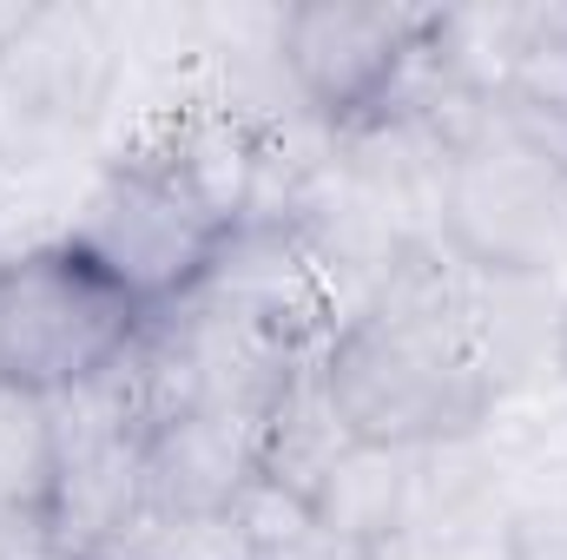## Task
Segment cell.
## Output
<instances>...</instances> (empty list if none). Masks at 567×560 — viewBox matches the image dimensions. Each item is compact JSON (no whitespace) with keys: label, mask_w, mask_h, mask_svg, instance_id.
Here are the masks:
<instances>
[{"label":"cell","mask_w":567,"mask_h":560,"mask_svg":"<svg viewBox=\"0 0 567 560\" xmlns=\"http://www.w3.org/2000/svg\"><path fill=\"white\" fill-rule=\"evenodd\" d=\"M468 283L475 271L442 245H403L396 271L323 343V383L357 442L429 448L488 422V383L468 356Z\"/></svg>","instance_id":"obj_1"},{"label":"cell","mask_w":567,"mask_h":560,"mask_svg":"<svg viewBox=\"0 0 567 560\" xmlns=\"http://www.w3.org/2000/svg\"><path fill=\"white\" fill-rule=\"evenodd\" d=\"M120 86V27L100 0H33L0 40V172L100 165V120Z\"/></svg>","instance_id":"obj_2"},{"label":"cell","mask_w":567,"mask_h":560,"mask_svg":"<svg viewBox=\"0 0 567 560\" xmlns=\"http://www.w3.org/2000/svg\"><path fill=\"white\" fill-rule=\"evenodd\" d=\"M145 330V303L80 245H47L0 265V376L60 396L106 376Z\"/></svg>","instance_id":"obj_3"},{"label":"cell","mask_w":567,"mask_h":560,"mask_svg":"<svg viewBox=\"0 0 567 560\" xmlns=\"http://www.w3.org/2000/svg\"><path fill=\"white\" fill-rule=\"evenodd\" d=\"M225 218L178 185L158 165H100V178L86 185L80 211H73V238L93 265H106L113 278L140 297L145 310H165L178 297H192L198 278L212 271L218 245H225Z\"/></svg>","instance_id":"obj_4"},{"label":"cell","mask_w":567,"mask_h":560,"mask_svg":"<svg viewBox=\"0 0 567 560\" xmlns=\"http://www.w3.org/2000/svg\"><path fill=\"white\" fill-rule=\"evenodd\" d=\"M435 238L482 278L567 283V178L528 145L495 133L455 158Z\"/></svg>","instance_id":"obj_5"},{"label":"cell","mask_w":567,"mask_h":560,"mask_svg":"<svg viewBox=\"0 0 567 560\" xmlns=\"http://www.w3.org/2000/svg\"><path fill=\"white\" fill-rule=\"evenodd\" d=\"M429 40V7H363V0H310L284 7V73L323 126H350L396 100L410 60Z\"/></svg>","instance_id":"obj_6"},{"label":"cell","mask_w":567,"mask_h":560,"mask_svg":"<svg viewBox=\"0 0 567 560\" xmlns=\"http://www.w3.org/2000/svg\"><path fill=\"white\" fill-rule=\"evenodd\" d=\"M284 225H290V238H297V251H303L317 290H323V310H330L337 330L370 310V297L383 290V278L396 271V258H403V245H410V238L337 172V158H330V172H317V178L297 191V205L284 211Z\"/></svg>","instance_id":"obj_7"},{"label":"cell","mask_w":567,"mask_h":560,"mask_svg":"<svg viewBox=\"0 0 567 560\" xmlns=\"http://www.w3.org/2000/svg\"><path fill=\"white\" fill-rule=\"evenodd\" d=\"M198 297L258 323L265 336H278L297 356H323V343L337 336V323L323 310V290L310 278L290 225H231L212 271L198 278Z\"/></svg>","instance_id":"obj_8"},{"label":"cell","mask_w":567,"mask_h":560,"mask_svg":"<svg viewBox=\"0 0 567 560\" xmlns=\"http://www.w3.org/2000/svg\"><path fill=\"white\" fill-rule=\"evenodd\" d=\"M337 172L416 245L442 231V198L455 152L429 133L410 106H377L350 126H337Z\"/></svg>","instance_id":"obj_9"},{"label":"cell","mask_w":567,"mask_h":560,"mask_svg":"<svg viewBox=\"0 0 567 560\" xmlns=\"http://www.w3.org/2000/svg\"><path fill=\"white\" fill-rule=\"evenodd\" d=\"M468 356L488 396H522L567 376V283L555 278H482L468 283Z\"/></svg>","instance_id":"obj_10"},{"label":"cell","mask_w":567,"mask_h":560,"mask_svg":"<svg viewBox=\"0 0 567 560\" xmlns=\"http://www.w3.org/2000/svg\"><path fill=\"white\" fill-rule=\"evenodd\" d=\"M258 488V422L178 416L145 435V515H238Z\"/></svg>","instance_id":"obj_11"},{"label":"cell","mask_w":567,"mask_h":560,"mask_svg":"<svg viewBox=\"0 0 567 560\" xmlns=\"http://www.w3.org/2000/svg\"><path fill=\"white\" fill-rule=\"evenodd\" d=\"M416 548H508V462L495 442L449 435L416 448V501L410 535Z\"/></svg>","instance_id":"obj_12"},{"label":"cell","mask_w":567,"mask_h":560,"mask_svg":"<svg viewBox=\"0 0 567 560\" xmlns=\"http://www.w3.org/2000/svg\"><path fill=\"white\" fill-rule=\"evenodd\" d=\"M350 448H357V435H350V422L323 383V356L297 363L290 383L271 396V409L258 416V481L310 501Z\"/></svg>","instance_id":"obj_13"},{"label":"cell","mask_w":567,"mask_h":560,"mask_svg":"<svg viewBox=\"0 0 567 560\" xmlns=\"http://www.w3.org/2000/svg\"><path fill=\"white\" fill-rule=\"evenodd\" d=\"M410 501H416V448H377V442H357L310 495L317 521L363 554H383L410 535Z\"/></svg>","instance_id":"obj_14"},{"label":"cell","mask_w":567,"mask_h":560,"mask_svg":"<svg viewBox=\"0 0 567 560\" xmlns=\"http://www.w3.org/2000/svg\"><path fill=\"white\" fill-rule=\"evenodd\" d=\"M561 20V0H528V7H429V53L449 80L475 86V93H508L515 66L528 60V46Z\"/></svg>","instance_id":"obj_15"},{"label":"cell","mask_w":567,"mask_h":560,"mask_svg":"<svg viewBox=\"0 0 567 560\" xmlns=\"http://www.w3.org/2000/svg\"><path fill=\"white\" fill-rule=\"evenodd\" d=\"M53 462V403L0 376V501L47 521Z\"/></svg>","instance_id":"obj_16"},{"label":"cell","mask_w":567,"mask_h":560,"mask_svg":"<svg viewBox=\"0 0 567 560\" xmlns=\"http://www.w3.org/2000/svg\"><path fill=\"white\" fill-rule=\"evenodd\" d=\"M238 528L251 541V560H370L363 548H350L337 528H323L310 501L284 495L271 481H258L238 501Z\"/></svg>","instance_id":"obj_17"},{"label":"cell","mask_w":567,"mask_h":560,"mask_svg":"<svg viewBox=\"0 0 567 560\" xmlns=\"http://www.w3.org/2000/svg\"><path fill=\"white\" fill-rule=\"evenodd\" d=\"M126 548L140 560H251L238 515H178V521L145 515L126 535Z\"/></svg>","instance_id":"obj_18"},{"label":"cell","mask_w":567,"mask_h":560,"mask_svg":"<svg viewBox=\"0 0 567 560\" xmlns=\"http://www.w3.org/2000/svg\"><path fill=\"white\" fill-rule=\"evenodd\" d=\"M33 548H47V521L0 501V560H27Z\"/></svg>","instance_id":"obj_19"},{"label":"cell","mask_w":567,"mask_h":560,"mask_svg":"<svg viewBox=\"0 0 567 560\" xmlns=\"http://www.w3.org/2000/svg\"><path fill=\"white\" fill-rule=\"evenodd\" d=\"M86 560H140V554H133L126 541H113V548H100V554H86Z\"/></svg>","instance_id":"obj_20"},{"label":"cell","mask_w":567,"mask_h":560,"mask_svg":"<svg viewBox=\"0 0 567 560\" xmlns=\"http://www.w3.org/2000/svg\"><path fill=\"white\" fill-rule=\"evenodd\" d=\"M27 560H73V554H60V548L47 541V548H33V554H27Z\"/></svg>","instance_id":"obj_21"}]
</instances>
